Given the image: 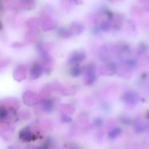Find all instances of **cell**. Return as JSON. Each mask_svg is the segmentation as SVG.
Segmentation results:
<instances>
[{
    "label": "cell",
    "mask_w": 149,
    "mask_h": 149,
    "mask_svg": "<svg viewBox=\"0 0 149 149\" xmlns=\"http://www.w3.org/2000/svg\"><path fill=\"white\" fill-rule=\"evenodd\" d=\"M84 56L83 55L82 53H78V52H75L74 54H73L71 55V58H69V61L71 63H77L79 62V61H82L83 59H84Z\"/></svg>",
    "instance_id": "1"
},
{
    "label": "cell",
    "mask_w": 149,
    "mask_h": 149,
    "mask_svg": "<svg viewBox=\"0 0 149 149\" xmlns=\"http://www.w3.org/2000/svg\"><path fill=\"white\" fill-rule=\"evenodd\" d=\"M31 134L29 131L26 130H23V133L20 134V138L23 141H29L31 140Z\"/></svg>",
    "instance_id": "2"
},
{
    "label": "cell",
    "mask_w": 149,
    "mask_h": 149,
    "mask_svg": "<svg viewBox=\"0 0 149 149\" xmlns=\"http://www.w3.org/2000/svg\"><path fill=\"white\" fill-rule=\"evenodd\" d=\"M87 82H88L89 84L93 82V81L95 80V74H94V71H93V68H90V69H88V71H87Z\"/></svg>",
    "instance_id": "3"
},
{
    "label": "cell",
    "mask_w": 149,
    "mask_h": 149,
    "mask_svg": "<svg viewBox=\"0 0 149 149\" xmlns=\"http://www.w3.org/2000/svg\"><path fill=\"white\" fill-rule=\"evenodd\" d=\"M121 132H122V130H121L120 128H114V129H113L110 132H109V137L111 138H116L118 135H120Z\"/></svg>",
    "instance_id": "4"
},
{
    "label": "cell",
    "mask_w": 149,
    "mask_h": 149,
    "mask_svg": "<svg viewBox=\"0 0 149 149\" xmlns=\"http://www.w3.org/2000/svg\"><path fill=\"white\" fill-rule=\"evenodd\" d=\"M81 72V68L78 66L74 67V68H71V74L73 77H78L79 75H80Z\"/></svg>",
    "instance_id": "5"
},
{
    "label": "cell",
    "mask_w": 149,
    "mask_h": 149,
    "mask_svg": "<svg viewBox=\"0 0 149 149\" xmlns=\"http://www.w3.org/2000/svg\"><path fill=\"white\" fill-rule=\"evenodd\" d=\"M101 28L103 29V30H109L110 28V24L107 22H103L101 23Z\"/></svg>",
    "instance_id": "6"
},
{
    "label": "cell",
    "mask_w": 149,
    "mask_h": 149,
    "mask_svg": "<svg viewBox=\"0 0 149 149\" xmlns=\"http://www.w3.org/2000/svg\"><path fill=\"white\" fill-rule=\"evenodd\" d=\"M44 107H45V110H51L52 108V103H49V101L46 102L45 103H44Z\"/></svg>",
    "instance_id": "7"
},
{
    "label": "cell",
    "mask_w": 149,
    "mask_h": 149,
    "mask_svg": "<svg viewBox=\"0 0 149 149\" xmlns=\"http://www.w3.org/2000/svg\"><path fill=\"white\" fill-rule=\"evenodd\" d=\"M102 124H103V121H102V119L100 118H97V119H96L95 120V125L97 127H100Z\"/></svg>",
    "instance_id": "8"
}]
</instances>
